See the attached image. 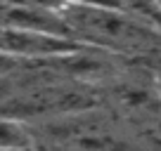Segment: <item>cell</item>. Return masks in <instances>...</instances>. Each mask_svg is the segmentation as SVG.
I'll return each mask as SVG.
<instances>
[{
  "label": "cell",
  "instance_id": "cell-2",
  "mask_svg": "<svg viewBox=\"0 0 161 151\" xmlns=\"http://www.w3.org/2000/svg\"><path fill=\"white\" fill-rule=\"evenodd\" d=\"M83 47L86 45L74 43L69 38H57V35L0 26V52L7 57H14L19 61H26V64L52 61V59H59V57L74 55Z\"/></svg>",
  "mask_w": 161,
  "mask_h": 151
},
{
  "label": "cell",
  "instance_id": "cell-6",
  "mask_svg": "<svg viewBox=\"0 0 161 151\" xmlns=\"http://www.w3.org/2000/svg\"><path fill=\"white\" fill-rule=\"evenodd\" d=\"M52 151H86V149H74V146H57L55 144V149Z\"/></svg>",
  "mask_w": 161,
  "mask_h": 151
},
{
  "label": "cell",
  "instance_id": "cell-1",
  "mask_svg": "<svg viewBox=\"0 0 161 151\" xmlns=\"http://www.w3.org/2000/svg\"><path fill=\"white\" fill-rule=\"evenodd\" d=\"M74 40L114 57L161 55V31L135 5L59 3Z\"/></svg>",
  "mask_w": 161,
  "mask_h": 151
},
{
  "label": "cell",
  "instance_id": "cell-7",
  "mask_svg": "<svg viewBox=\"0 0 161 151\" xmlns=\"http://www.w3.org/2000/svg\"><path fill=\"white\" fill-rule=\"evenodd\" d=\"M156 92H159V99H161V71L156 73Z\"/></svg>",
  "mask_w": 161,
  "mask_h": 151
},
{
  "label": "cell",
  "instance_id": "cell-5",
  "mask_svg": "<svg viewBox=\"0 0 161 151\" xmlns=\"http://www.w3.org/2000/svg\"><path fill=\"white\" fill-rule=\"evenodd\" d=\"M26 66H29L26 61H19V59H14V57H7V55L0 52V83H5V81H10V78H14V76L24 73Z\"/></svg>",
  "mask_w": 161,
  "mask_h": 151
},
{
  "label": "cell",
  "instance_id": "cell-3",
  "mask_svg": "<svg viewBox=\"0 0 161 151\" xmlns=\"http://www.w3.org/2000/svg\"><path fill=\"white\" fill-rule=\"evenodd\" d=\"M0 26L5 29H21L33 33L57 35L74 40L64 17L57 5H38V3H0ZM76 43V40H74Z\"/></svg>",
  "mask_w": 161,
  "mask_h": 151
},
{
  "label": "cell",
  "instance_id": "cell-4",
  "mask_svg": "<svg viewBox=\"0 0 161 151\" xmlns=\"http://www.w3.org/2000/svg\"><path fill=\"white\" fill-rule=\"evenodd\" d=\"M0 151H36V132L26 121L0 116Z\"/></svg>",
  "mask_w": 161,
  "mask_h": 151
}]
</instances>
